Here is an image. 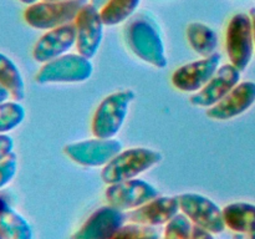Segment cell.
Masks as SVG:
<instances>
[{
    "label": "cell",
    "mask_w": 255,
    "mask_h": 239,
    "mask_svg": "<svg viewBox=\"0 0 255 239\" xmlns=\"http://www.w3.org/2000/svg\"><path fill=\"white\" fill-rule=\"evenodd\" d=\"M125 39L137 57L157 69L168 64L163 39L156 22L146 15L133 17L125 29Z\"/></svg>",
    "instance_id": "6da1fadb"
},
{
    "label": "cell",
    "mask_w": 255,
    "mask_h": 239,
    "mask_svg": "<svg viewBox=\"0 0 255 239\" xmlns=\"http://www.w3.org/2000/svg\"><path fill=\"white\" fill-rule=\"evenodd\" d=\"M163 159L161 152L147 147L122 149L101 171V179L106 184L128 181L144 173Z\"/></svg>",
    "instance_id": "7a4b0ae2"
},
{
    "label": "cell",
    "mask_w": 255,
    "mask_h": 239,
    "mask_svg": "<svg viewBox=\"0 0 255 239\" xmlns=\"http://www.w3.org/2000/svg\"><path fill=\"white\" fill-rule=\"evenodd\" d=\"M136 92L131 89L120 90L105 97L92 117V134L97 138H114L125 123Z\"/></svg>",
    "instance_id": "3957f363"
},
{
    "label": "cell",
    "mask_w": 255,
    "mask_h": 239,
    "mask_svg": "<svg viewBox=\"0 0 255 239\" xmlns=\"http://www.w3.org/2000/svg\"><path fill=\"white\" fill-rule=\"evenodd\" d=\"M86 0H65V1H39L27 5L24 20L36 30H52L75 21Z\"/></svg>",
    "instance_id": "277c9868"
},
{
    "label": "cell",
    "mask_w": 255,
    "mask_h": 239,
    "mask_svg": "<svg viewBox=\"0 0 255 239\" xmlns=\"http://www.w3.org/2000/svg\"><path fill=\"white\" fill-rule=\"evenodd\" d=\"M94 65L80 54H65L42 65L35 76L37 84H76L92 76Z\"/></svg>",
    "instance_id": "5b68a950"
},
{
    "label": "cell",
    "mask_w": 255,
    "mask_h": 239,
    "mask_svg": "<svg viewBox=\"0 0 255 239\" xmlns=\"http://www.w3.org/2000/svg\"><path fill=\"white\" fill-rule=\"evenodd\" d=\"M226 47L231 64L239 71L247 69L254 50L253 25L248 14L239 12L229 21L226 32Z\"/></svg>",
    "instance_id": "8992f818"
},
{
    "label": "cell",
    "mask_w": 255,
    "mask_h": 239,
    "mask_svg": "<svg viewBox=\"0 0 255 239\" xmlns=\"http://www.w3.org/2000/svg\"><path fill=\"white\" fill-rule=\"evenodd\" d=\"M181 212L193 223L213 234H219L227 228L223 208L211 198L198 193H183L178 196Z\"/></svg>",
    "instance_id": "52a82bcc"
},
{
    "label": "cell",
    "mask_w": 255,
    "mask_h": 239,
    "mask_svg": "<svg viewBox=\"0 0 255 239\" xmlns=\"http://www.w3.org/2000/svg\"><path fill=\"white\" fill-rule=\"evenodd\" d=\"M122 143L114 138H95L74 142L64 147L72 162L84 167H105L122 151Z\"/></svg>",
    "instance_id": "ba28073f"
},
{
    "label": "cell",
    "mask_w": 255,
    "mask_h": 239,
    "mask_svg": "<svg viewBox=\"0 0 255 239\" xmlns=\"http://www.w3.org/2000/svg\"><path fill=\"white\" fill-rule=\"evenodd\" d=\"M76 27V47L80 55L91 60L96 56L104 39V21L99 7L86 2L74 21Z\"/></svg>",
    "instance_id": "9c48e42d"
},
{
    "label": "cell",
    "mask_w": 255,
    "mask_h": 239,
    "mask_svg": "<svg viewBox=\"0 0 255 239\" xmlns=\"http://www.w3.org/2000/svg\"><path fill=\"white\" fill-rule=\"evenodd\" d=\"M159 196L158 189L142 179H128L107 184L105 198L107 204L120 211H133Z\"/></svg>",
    "instance_id": "30bf717a"
},
{
    "label": "cell",
    "mask_w": 255,
    "mask_h": 239,
    "mask_svg": "<svg viewBox=\"0 0 255 239\" xmlns=\"http://www.w3.org/2000/svg\"><path fill=\"white\" fill-rule=\"evenodd\" d=\"M221 65V55L213 54L188 62L172 74V85L182 92H198L214 76Z\"/></svg>",
    "instance_id": "8fae6325"
},
{
    "label": "cell",
    "mask_w": 255,
    "mask_h": 239,
    "mask_svg": "<svg viewBox=\"0 0 255 239\" xmlns=\"http://www.w3.org/2000/svg\"><path fill=\"white\" fill-rule=\"evenodd\" d=\"M126 218V214L120 209L110 204L102 206L84 222L71 239H114Z\"/></svg>",
    "instance_id": "7c38bea8"
},
{
    "label": "cell",
    "mask_w": 255,
    "mask_h": 239,
    "mask_svg": "<svg viewBox=\"0 0 255 239\" xmlns=\"http://www.w3.org/2000/svg\"><path fill=\"white\" fill-rule=\"evenodd\" d=\"M239 80L241 71L236 66L232 64L223 65L203 89L192 95L189 102L193 106L209 109L223 100L239 84Z\"/></svg>",
    "instance_id": "4fadbf2b"
},
{
    "label": "cell",
    "mask_w": 255,
    "mask_h": 239,
    "mask_svg": "<svg viewBox=\"0 0 255 239\" xmlns=\"http://www.w3.org/2000/svg\"><path fill=\"white\" fill-rule=\"evenodd\" d=\"M76 45V27L74 22L47 30L36 41L32 49V57L36 62L46 64L66 54Z\"/></svg>",
    "instance_id": "5bb4252c"
},
{
    "label": "cell",
    "mask_w": 255,
    "mask_h": 239,
    "mask_svg": "<svg viewBox=\"0 0 255 239\" xmlns=\"http://www.w3.org/2000/svg\"><path fill=\"white\" fill-rule=\"evenodd\" d=\"M255 102V82H239L223 100L207 110L206 115L216 121H228L248 111Z\"/></svg>",
    "instance_id": "9a60e30c"
},
{
    "label": "cell",
    "mask_w": 255,
    "mask_h": 239,
    "mask_svg": "<svg viewBox=\"0 0 255 239\" xmlns=\"http://www.w3.org/2000/svg\"><path fill=\"white\" fill-rule=\"evenodd\" d=\"M181 212L178 197L158 196L143 206L129 211L127 218L129 222L147 226H166L173 217Z\"/></svg>",
    "instance_id": "2e32d148"
},
{
    "label": "cell",
    "mask_w": 255,
    "mask_h": 239,
    "mask_svg": "<svg viewBox=\"0 0 255 239\" xmlns=\"http://www.w3.org/2000/svg\"><path fill=\"white\" fill-rule=\"evenodd\" d=\"M224 223L234 233L255 232V206L244 202L231 203L223 208Z\"/></svg>",
    "instance_id": "e0dca14e"
},
{
    "label": "cell",
    "mask_w": 255,
    "mask_h": 239,
    "mask_svg": "<svg viewBox=\"0 0 255 239\" xmlns=\"http://www.w3.org/2000/svg\"><path fill=\"white\" fill-rule=\"evenodd\" d=\"M187 40L193 51L202 57L216 54L218 46V36L214 29L203 22L194 21L187 26Z\"/></svg>",
    "instance_id": "ac0fdd59"
},
{
    "label": "cell",
    "mask_w": 255,
    "mask_h": 239,
    "mask_svg": "<svg viewBox=\"0 0 255 239\" xmlns=\"http://www.w3.org/2000/svg\"><path fill=\"white\" fill-rule=\"evenodd\" d=\"M0 86L7 91L10 99L21 101L25 97V82L17 65L0 52Z\"/></svg>",
    "instance_id": "d6986e66"
},
{
    "label": "cell",
    "mask_w": 255,
    "mask_h": 239,
    "mask_svg": "<svg viewBox=\"0 0 255 239\" xmlns=\"http://www.w3.org/2000/svg\"><path fill=\"white\" fill-rule=\"evenodd\" d=\"M0 234L4 239L34 238V232L29 222L12 207L0 214Z\"/></svg>",
    "instance_id": "ffe728a7"
},
{
    "label": "cell",
    "mask_w": 255,
    "mask_h": 239,
    "mask_svg": "<svg viewBox=\"0 0 255 239\" xmlns=\"http://www.w3.org/2000/svg\"><path fill=\"white\" fill-rule=\"evenodd\" d=\"M141 0H109L100 9L105 26H116L133 15Z\"/></svg>",
    "instance_id": "44dd1931"
},
{
    "label": "cell",
    "mask_w": 255,
    "mask_h": 239,
    "mask_svg": "<svg viewBox=\"0 0 255 239\" xmlns=\"http://www.w3.org/2000/svg\"><path fill=\"white\" fill-rule=\"evenodd\" d=\"M26 112L20 101L7 100L0 104V134L9 133L24 122Z\"/></svg>",
    "instance_id": "7402d4cb"
},
{
    "label": "cell",
    "mask_w": 255,
    "mask_h": 239,
    "mask_svg": "<svg viewBox=\"0 0 255 239\" xmlns=\"http://www.w3.org/2000/svg\"><path fill=\"white\" fill-rule=\"evenodd\" d=\"M162 236L163 232L159 227L129 222L119 229L114 239H161Z\"/></svg>",
    "instance_id": "603a6c76"
},
{
    "label": "cell",
    "mask_w": 255,
    "mask_h": 239,
    "mask_svg": "<svg viewBox=\"0 0 255 239\" xmlns=\"http://www.w3.org/2000/svg\"><path fill=\"white\" fill-rule=\"evenodd\" d=\"M193 223L179 212L164 226L163 239H191Z\"/></svg>",
    "instance_id": "cb8c5ba5"
},
{
    "label": "cell",
    "mask_w": 255,
    "mask_h": 239,
    "mask_svg": "<svg viewBox=\"0 0 255 239\" xmlns=\"http://www.w3.org/2000/svg\"><path fill=\"white\" fill-rule=\"evenodd\" d=\"M17 168H19V163H17V157L15 153L0 161V191H2L15 178Z\"/></svg>",
    "instance_id": "d4e9b609"
},
{
    "label": "cell",
    "mask_w": 255,
    "mask_h": 239,
    "mask_svg": "<svg viewBox=\"0 0 255 239\" xmlns=\"http://www.w3.org/2000/svg\"><path fill=\"white\" fill-rule=\"evenodd\" d=\"M14 139L7 133L0 134V161L14 153Z\"/></svg>",
    "instance_id": "484cf974"
},
{
    "label": "cell",
    "mask_w": 255,
    "mask_h": 239,
    "mask_svg": "<svg viewBox=\"0 0 255 239\" xmlns=\"http://www.w3.org/2000/svg\"><path fill=\"white\" fill-rule=\"evenodd\" d=\"M191 239H216L214 234L211 232L206 231V229L201 228V227L193 226V232H192Z\"/></svg>",
    "instance_id": "4316f807"
},
{
    "label": "cell",
    "mask_w": 255,
    "mask_h": 239,
    "mask_svg": "<svg viewBox=\"0 0 255 239\" xmlns=\"http://www.w3.org/2000/svg\"><path fill=\"white\" fill-rule=\"evenodd\" d=\"M11 206V202H10V198L7 197L6 193H4L2 191H0V214L4 213L6 209H9Z\"/></svg>",
    "instance_id": "83f0119b"
},
{
    "label": "cell",
    "mask_w": 255,
    "mask_h": 239,
    "mask_svg": "<svg viewBox=\"0 0 255 239\" xmlns=\"http://www.w3.org/2000/svg\"><path fill=\"white\" fill-rule=\"evenodd\" d=\"M234 239H255V232L253 233H234Z\"/></svg>",
    "instance_id": "f1b7e54d"
},
{
    "label": "cell",
    "mask_w": 255,
    "mask_h": 239,
    "mask_svg": "<svg viewBox=\"0 0 255 239\" xmlns=\"http://www.w3.org/2000/svg\"><path fill=\"white\" fill-rule=\"evenodd\" d=\"M9 99H10V95L7 94L6 90L2 89V87L0 86V104H1V102L7 101Z\"/></svg>",
    "instance_id": "f546056e"
},
{
    "label": "cell",
    "mask_w": 255,
    "mask_h": 239,
    "mask_svg": "<svg viewBox=\"0 0 255 239\" xmlns=\"http://www.w3.org/2000/svg\"><path fill=\"white\" fill-rule=\"evenodd\" d=\"M249 16L252 19V25H253V37H254V47H255V7L251 9V12H249Z\"/></svg>",
    "instance_id": "4dcf8cb0"
},
{
    "label": "cell",
    "mask_w": 255,
    "mask_h": 239,
    "mask_svg": "<svg viewBox=\"0 0 255 239\" xmlns=\"http://www.w3.org/2000/svg\"><path fill=\"white\" fill-rule=\"evenodd\" d=\"M107 1H109V0H90V2H91L92 5H95L96 7H99V9H101Z\"/></svg>",
    "instance_id": "1f68e13d"
},
{
    "label": "cell",
    "mask_w": 255,
    "mask_h": 239,
    "mask_svg": "<svg viewBox=\"0 0 255 239\" xmlns=\"http://www.w3.org/2000/svg\"><path fill=\"white\" fill-rule=\"evenodd\" d=\"M19 1L22 2V4H25V5H31V4H34V2L39 1V0H19Z\"/></svg>",
    "instance_id": "d6a6232c"
},
{
    "label": "cell",
    "mask_w": 255,
    "mask_h": 239,
    "mask_svg": "<svg viewBox=\"0 0 255 239\" xmlns=\"http://www.w3.org/2000/svg\"><path fill=\"white\" fill-rule=\"evenodd\" d=\"M42 1H65V0H42Z\"/></svg>",
    "instance_id": "836d02e7"
},
{
    "label": "cell",
    "mask_w": 255,
    "mask_h": 239,
    "mask_svg": "<svg viewBox=\"0 0 255 239\" xmlns=\"http://www.w3.org/2000/svg\"><path fill=\"white\" fill-rule=\"evenodd\" d=\"M0 239H4V238H2V236H1V234H0Z\"/></svg>",
    "instance_id": "e575fe53"
}]
</instances>
